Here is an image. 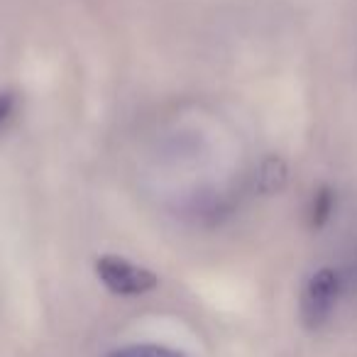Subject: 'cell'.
Returning a JSON list of instances; mask_svg holds the SVG:
<instances>
[{"instance_id":"3","label":"cell","mask_w":357,"mask_h":357,"mask_svg":"<svg viewBox=\"0 0 357 357\" xmlns=\"http://www.w3.org/2000/svg\"><path fill=\"white\" fill-rule=\"evenodd\" d=\"M287 181V167H284L282 159H267V162L259 167L257 174V186L267 194L279 191Z\"/></svg>"},{"instance_id":"7","label":"cell","mask_w":357,"mask_h":357,"mask_svg":"<svg viewBox=\"0 0 357 357\" xmlns=\"http://www.w3.org/2000/svg\"><path fill=\"white\" fill-rule=\"evenodd\" d=\"M355 274H357V267H355Z\"/></svg>"},{"instance_id":"5","label":"cell","mask_w":357,"mask_h":357,"mask_svg":"<svg viewBox=\"0 0 357 357\" xmlns=\"http://www.w3.org/2000/svg\"><path fill=\"white\" fill-rule=\"evenodd\" d=\"M333 213V191L321 189L318 194H313L311 208H308V218H311V228H321Z\"/></svg>"},{"instance_id":"6","label":"cell","mask_w":357,"mask_h":357,"mask_svg":"<svg viewBox=\"0 0 357 357\" xmlns=\"http://www.w3.org/2000/svg\"><path fill=\"white\" fill-rule=\"evenodd\" d=\"M15 113H17V96L13 91H3L0 93V137H3V132L15 120Z\"/></svg>"},{"instance_id":"1","label":"cell","mask_w":357,"mask_h":357,"mask_svg":"<svg viewBox=\"0 0 357 357\" xmlns=\"http://www.w3.org/2000/svg\"><path fill=\"white\" fill-rule=\"evenodd\" d=\"M340 274L331 267H323L306 282L301 291V323L308 331H318L326 326L328 318L335 311L337 296H340Z\"/></svg>"},{"instance_id":"2","label":"cell","mask_w":357,"mask_h":357,"mask_svg":"<svg viewBox=\"0 0 357 357\" xmlns=\"http://www.w3.org/2000/svg\"><path fill=\"white\" fill-rule=\"evenodd\" d=\"M96 274L103 282V287L118 296H139V294L152 291L159 284L152 269L139 267V264H132L130 259L115 257V255L100 257L96 262Z\"/></svg>"},{"instance_id":"4","label":"cell","mask_w":357,"mask_h":357,"mask_svg":"<svg viewBox=\"0 0 357 357\" xmlns=\"http://www.w3.org/2000/svg\"><path fill=\"white\" fill-rule=\"evenodd\" d=\"M108 357H186V355L164 345H128L110 352Z\"/></svg>"}]
</instances>
